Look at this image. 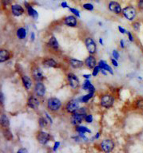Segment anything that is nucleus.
Here are the masks:
<instances>
[{
	"mask_svg": "<svg viewBox=\"0 0 143 153\" xmlns=\"http://www.w3.org/2000/svg\"><path fill=\"white\" fill-rule=\"evenodd\" d=\"M112 56H113V57L114 58V59H116V60H118V59H119V57H120L118 51L117 50H113Z\"/></svg>",
	"mask_w": 143,
	"mask_h": 153,
	"instance_id": "obj_36",
	"label": "nucleus"
},
{
	"mask_svg": "<svg viewBox=\"0 0 143 153\" xmlns=\"http://www.w3.org/2000/svg\"><path fill=\"white\" fill-rule=\"evenodd\" d=\"M133 28L134 30L135 31H140V28H141V23L139 22H135V23H133Z\"/></svg>",
	"mask_w": 143,
	"mask_h": 153,
	"instance_id": "obj_32",
	"label": "nucleus"
},
{
	"mask_svg": "<svg viewBox=\"0 0 143 153\" xmlns=\"http://www.w3.org/2000/svg\"><path fill=\"white\" fill-rule=\"evenodd\" d=\"M91 76H92L91 74H86V73H84V74L82 75V76H83V77L85 78L86 80H89L90 78L91 77Z\"/></svg>",
	"mask_w": 143,
	"mask_h": 153,
	"instance_id": "obj_43",
	"label": "nucleus"
},
{
	"mask_svg": "<svg viewBox=\"0 0 143 153\" xmlns=\"http://www.w3.org/2000/svg\"><path fill=\"white\" fill-rule=\"evenodd\" d=\"M11 11L14 15L19 17V16L23 15L24 9L23 8V7H21L19 4H15V5H12Z\"/></svg>",
	"mask_w": 143,
	"mask_h": 153,
	"instance_id": "obj_15",
	"label": "nucleus"
},
{
	"mask_svg": "<svg viewBox=\"0 0 143 153\" xmlns=\"http://www.w3.org/2000/svg\"><path fill=\"white\" fill-rule=\"evenodd\" d=\"M47 108L51 112H58L62 108V102L56 97H50L47 100Z\"/></svg>",
	"mask_w": 143,
	"mask_h": 153,
	"instance_id": "obj_1",
	"label": "nucleus"
},
{
	"mask_svg": "<svg viewBox=\"0 0 143 153\" xmlns=\"http://www.w3.org/2000/svg\"><path fill=\"white\" fill-rule=\"evenodd\" d=\"M122 14L125 16V18L129 21H133L136 18L137 11L136 9L132 6H128L122 10Z\"/></svg>",
	"mask_w": 143,
	"mask_h": 153,
	"instance_id": "obj_3",
	"label": "nucleus"
},
{
	"mask_svg": "<svg viewBox=\"0 0 143 153\" xmlns=\"http://www.w3.org/2000/svg\"><path fill=\"white\" fill-rule=\"evenodd\" d=\"M76 131L79 133H83L85 134L86 132H88V133H91V131L88 128H86L85 126H79V125H77L76 127Z\"/></svg>",
	"mask_w": 143,
	"mask_h": 153,
	"instance_id": "obj_28",
	"label": "nucleus"
},
{
	"mask_svg": "<svg viewBox=\"0 0 143 153\" xmlns=\"http://www.w3.org/2000/svg\"><path fill=\"white\" fill-rule=\"evenodd\" d=\"M47 44H48V46H50L51 49H54V50H58V47H59V44H58V40H57V38H55L54 36L50 37Z\"/></svg>",
	"mask_w": 143,
	"mask_h": 153,
	"instance_id": "obj_24",
	"label": "nucleus"
},
{
	"mask_svg": "<svg viewBox=\"0 0 143 153\" xmlns=\"http://www.w3.org/2000/svg\"><path fill=\"white\" fill-rule=\"evenodd\" d=\"M11 57V54L7 50L5 49H2L0 50V61L1 62H5L7 60L10 59Z\"/></svg>",
	"mask_w": 143,
	"mask_h": 153,
	"instance_id": "obj_22",
	"label": "nucleus"
},
{
	"mask_svg": "<svg viewBox=\"0 0 143 153\" xmlns=\"http://www.w3.org/2000/svg\"><path fill=\"white\" fill-rule=\"evenodd\" d=\"M25 6H26V8H27L28 15L31 16V17H32L33 19H38V17H39L38 12L36 11L35 9L32 7L31 5H29V4L27 3H25Z\"/></svg>",
	"mask_w": 143,
	"mask_h": 153,
	"instance_id": "obj_21",
	"label": "nucleus"
},
{
	"mask_svg": "<svg viewBox=\"0 0 143 153\" xmlns=\"http://www.w3.org/2000/svg\"><path fill=\"white\" fill-rule=\"evenodd\" d=\"M31 73L36 81H43L44 79V74L42 69L38 65H34L31 69Z\"/></svg>",
	"mask_w": 143,
	"mask_h": 153,
	"instance_id": "obj_6",
	"label": "nucleus"
},
{
	"mask_svg": "<svg viewBox=\"0 0 143 153\" xmlns=\"http://www.w3.org/2000/svg\"><path fill=\"white\" fill-rule=\"evenodd\" d=\"M61 7L62 8H68L69 7V6H68V4L66 2H62V3H61Z\"/></svg>",
	"mask_w": 143,
	"mask_h": 153,
	"instance_id": "obj_46",
	"label": "nucleus"
},
{
	"mask_svg": "<svg viewBox=\"0 0 143 153\" xmlns=\"http://www.w3.org/2000/svg\"><path fill=\"white\" fill-rule=\"evenodd\" d=\"M1 124L5 128H7L10 125V120H9L7 115L2 114V116H1Z\"/></svg>",
	"mask_w": 143,
	"mask_h": 153,
	"instance_id": "obj_26",
	"label": "nucleus"
},
{
	"mask_svg": "<svg viewBox=\"0 0 143 153\" xmlns=\"http://www.w3.org/2000/svg\"><path fill=\"white\" fill-rule=\"evenodd\" d=\"M118 31H119L120 33H121V34H122V35H125V34H126V33H127L126 30L125 28H123V27H121V26H118Z\"/></svg>",
	"mask_w": 143,
	"mask_h": 153,
	"instance_id": "obj_38",
	"label": "nucleus"
},
{
	"mask_svg": "<svg viewBox=\"0 0 143 153\" xmlns=\"http://www.w3.org/2000/svg\"><path fill=\"white\" fill-rule=\"evenodd\" d=\"M98 66L100 67L101 69H105V70H106L107 72L110 73L111 75L114 74V71H113L112 68L110 66V65L107 64V62L104 60H100V61H98Z\"/></svg>",
	"mask_w": 143,
	"mask_h": 153,
	"instance_id": "obj_20",
	"label": "nucleus"
},
{
	"mask_svg": "<svg viewBox=\"0 0 143 153\" xmlns=\"http://www.w3.org/2000/svg\"><path fill=\"white\" fill-rule=\"evenodd\" d=\"M48 120L47 118H44V117H40L39 119V124L40 126L42 127V128H44V127L47 126V124H48Z\"/></svg>",
	"mask_w": 143,
	"mask_h": 153,
	"instance_id": "obj_30",
	"label": "nucleus"
},
{
	"mask_svg": "<svg viewBox=\"0 0 143 153\" xmlns=\"http://www.w3.org/2000/svg\"><path fill=\"white\" fill-rule=\"evenodd\" d=\"M43 64L44 66L46 67H49V68H55L58 66V63L56 61L53 59V58H45L43 61Z\"/></svg>",
	"mask_w": 143,
	"mask_h": 153,
	"instance_id": "obj_18",
	"label": "nucleus"
},
{
	"mask_svg": "<svg viewBox=\"0 0 143 153\" xmlns=\"http://www.w3.org/2000/svg\"><path fill=\"white\" fill-rule=\"evenodd\" d=\"M101 73H102L104 76H107V71L105 70V69H101Z\"/></svg>",
	"mask_w": 143,
	"mask_h": 153,
	"instance_id": "obj_49",
	"label": "nucleus"
},
{
	"mask_svg": "<svg viewBox=\"0 0 143 153\" xmlns=\"http://www.w3.org/2000/svg\"><path fill=\"white\" fill-rule=\"evenodd\" d=\"M101 72V68L98 65H96L93 69V72H92V76H98V74Z\"/></svg>",
	"mask_w": 143,
	"mask_h": 153,
	"instance_id": "obj_31",
	"label": "nucleus"
},
{
	"mask_svg": "<svg viewBox=\"0 0 143 153\" xmlns=\"http://www.w3.org/2000/svg\"><path fill=\"white\" fill-rule=\"evenodd\" d=\"M12 0H2V3L3 4V6L7 7V6H9L10 4L11 3Z\"/></svg>",
	"mask_w": 143,
	"mask_h": 153,
	"instance_id": "obj_39",
	"label": "nucleus"
},
{
	"mask_svg": "<svg viewBox=\"0 0 143 153\" xmlns=\"http://www.w3.org/2000/svg\"><path fill=\"white\" fill-rule=\"evenodd\" d=\"M86 114H82L79 112L76 111L75 112H74L72 116H71V118H70V121H71V124H74V125H78L80 124L83 120L85 119V116Z\"/></svg>",
	"mask_w": 143,
	"mask_h": 153,
	"instance_id": "obj_8",
	"label": "nucleus"
},
{
	"mask_svg": "<svg viewBox=\"0 0 143 153\" xmlns=\"http://www.w3.org/2000/svg\"><path fill=\"white\" fill-rule=\"evenodd\" d=\"M138 7L139 9L143 10V0H138Z\"/></svg>",
	"mask_w": 143,
	"mask_h": 153,
	"instance_id": "obj_41",
	"label": "nucleus"
},
{
	"mask_svg": "<svg viewBox=\"0 0 143 153\" xmlns=\"http://www.w3.org/2000/svg\"><path fill=\"white\" fill-rule=\"evenodd\" d=\"M93 116L91 114H86L85 116V121L87 123H92L93 122Z\"/></svg>",
	"mask_w": 143,
	"mask_h": 153,
	"instance_id": "obj_33",
	"label": "nucleus"
},
{
	"mask_svg": "<svg viewBox=\"0 0 143 153\" xmlns=\"http://www.w3.org/2000/svg\"><path fill=\"white\" fill-rule=\"evenodd\" d=\"M82 89L86 90V91H88V92H95V87L91 84L90 80H86L84 81V83L82 84Z\"/></svg>",
	"mask_w": 143,
	"mask_h": 153,
	"instance_id": "obj_19",
	"label": "nucleus"
},
{
	"mask_svg": "<svg viewBox=\"0 0 143 153\" xmlns=\"http://www.w3.org/2000/svg\"><path fill=\"white\" fill-rule=\"evenodd\" d=\"M35 92L38 97H43L46 93V87L42 81H37L35 86Z\"/></svg>",
	"mask_w": 143,
	"mask_h": 153,
	"instance_id": "obj_11",
	"label": "nucleus"
},
{
	"mask_svg": "<svg viewBox=\"0 0 143 153\" xmlns=\"http://www.w3.org/2000/svg\"><path fill=\"white\" fill-rule=\"evenodd\" d=\"M100 147L101 149L104 152L110 153L112 152L114 148V143L111 140L106 139V140H104L101 142Z\"/></svg>",
	"mask_w": 143,
	"mask_h": 153,
	"instance_id": "obj_5",
	"label": "nucleus"
},
{
	"mask_svg": "<svg viewBox=\"0 0 143 153\" xmlns=\"http://www.w3.org/2000/svg\"><path fill=\"white\" fill-rule=\"evenodd\" d=\"M85 65L90 69H93L97 65L96 59L94 57L92 54H90V56L86 58L85 60Z\"/></svg>",
	"mask_w": 143,
	"mask_h": 153,
	"instance_id": "obj_13",
	"label": "nucleus"
},
{
	"mask_svg": "<svg viewBox=\"0 0 143 153\" xmlns=\"http://www.w3.org/2000/svg\"><path fill=\"white\" fill-rule=\"evenodd\" d=\"M37 139L38 141L41 144H46L47 142L50 140V134L47 133L46 132H39L37 136Z\"/></svg>",
	"mask_w": 143,
	"mask_h": 153,
	"instance_id": "obj_12",
	"label": "nucleus"
},
{
	"mask_svg": "<svg viewBox=\"0 0 143 153\" xmlns=\"http://www.w3.org/2000/svg\"><path fill=\"white\" fill-rule=\"evenodd\" d=\"M83 7H84V9L90 11H92L94 10V6L90 3H85L83 5Z\"/></svg>",
	"mask_w": 143,
	"mask_h": 153,
	"instance_id": "obj_34",
	"label": "nucleus"
},
{
	"mask_svg": "<svg viewBox=\"0 0 143 153\" xmlns=\"http://www.w3.org/2000/svg\"><path fill=\"white\" fill-rule=\"evenodd\" d=\"M38 96L31 95L27 100V105L32 109H37L40 105V101L39 98L37 97Z\"/></svg>",
	"mask_w": 143,
	"mask_h": 153,
	"instance_id": "obj_10",
	"label": "nucleus"
},
{
	"mask_svg": "<svg viewBox=\"0 0 143 153\" xmlns=\"http://www.w3.org/2000/svg\"><path fill=\"white\" fill-rule=\"evenodd\" d=\"M17 153H28V152H27V150L26 149V148H20L18 152H17Z\"/></svg>",
	"mask_w": 143,
	"mask_h": 153,
	"instance_id": "obj_44",
	"label": "nucleus"
},
{
	"mask_svg": "<svg viewBox=\"0 0 143 153\" xmlns=\"http://www.w3.org/2000/svg\"><path fill=\"white\" fill-rule=\"evenodd\" d=\"M111 63H112L113 65H114V66H116V67H118V60H116V59H114V58H111Z\"/></svg>",
	"mask_w": 143,
	"mask_h": 153,
	"instance_id": "obj_42",
	"label": "nucleus"
},
{
	"mask_svg": "<svg viewBox=\"0 0 143 153\" xmlns=\"http://www.w3.org/2000/svg\"><path fill=\"white\" fill-rule=\"evenodd\" d=\"M98 42H99V43H100L102 46H103V41H102V38H99V40H98Z\"/></svg>",
	"mask_w": 143,
	"mask_h": 153,
	"instance_id": "obj_51",
	"label": "nucleus"
},
{
	"mask_svg": "<svg viewBox=\"0 0 143 153\" xmlns=\"http://www.w3.org/2000/svg\"><path fill=\"white\" fill-rule=\"evenodd\" d=\"M135 107L137 109L143 111V97H140L136 100Z\"/></svg>",
	"mask_w": 143,
	"mask_h": 153,
	"instance_id": "obj_29",
	"label": "nucleus"
},
{
	"mask_svg": "<svg viewBox=\"0 0 143 153\" xmlns=\"http://www.w3.org/2000/svg\"><path fill=\"white\" fill-rule=\"evenodd\" d=\"M45 116H46V118L49 120V122L52 124V123H53V120H52V119H51V117L50 116V115L48 114V113H45Z\"/></svg>",
	"mask_w": 143,
	"mask_h": 153,
	"instance_id": "obj_45",
	"label": "nucleus"
},
{
	"mask_svg": "<svg viewBox=\"0 0 143 153\" xmlns=\"http://www.w3.org/2000/svg\"><path fill=\"white\" fill-rule=\"evenodd\" d=\"M59 145H60V142L57 141V142H55V143H54V148H53V150H54V152H55V151H56V150L58 149V147H59Z\"/></svg>",
	"mask_w": 143,
	"mask_h": 153,
	"instance_id": "obj_40",
	"label": "nucleus"
},
{
	"mask_svg": "<svg viewBox=\"0 0 143 153\" xmlns=\"http://www.w3.org/2000/svg\"><path fill=\"white\" fill-rule=\"evenodd\" d=\"M22 81L24 87L26 89H30L32 86V80H31V77L27 75H23L22 76Z\"/></svg>",
	"mask_w": 143,
	"mask_h": 153,
	"instance_id": "obj_23",
	"label": "nucleus"
},
{
	"mask_svg": "<svg viewBox=\"0 0 143 153\" xmlns=\"http://www.w3.org/2000/svg\"><path fill=\"white\" fill-rule=\"evenodd\" d=\"M120 46H121V48H125V42H124V40H120Z\"/></svg>",
	"mask_w": 143,
	"mask_h": 153,
	"instance_id": "obj_48",
	"label": "nucleus"
},
{
	"mask_svg": "<svg viewBox=\"0 0 143 153\" xmlns=\"http://www.w3.org/2000/svg\"><path fill=\"white\" fill-rule=\"evenodd\" d=\"M108 7L110 11L114 12L115 14H120L121 12L122 11V9L121 7L120 4L117 2H114V1H112L109 3Z\"/></svg>",
	"mask_w": 143,
	"mask_h": 153,
	"instance_id": "obj_14",
	"label": "nucleus"
},
{
	"mask_svg": "<svg viewBox=\"0 0 143 153\" xmlns=\"http://www.w3.org/2000/svg\"><path fill=\"white\" fill-rule=\"evenodd\" d=\"M79 102L80 101L78 100V99H72L69 100L66 105V111L71 114L78 111L79 109Z\"/></svg>",
	"mask_w": 143,
	"mask_h": 153,
	"instance_id": "obj_4",
	"label": "nucleus"
},
{
	"mask_svg": "<svg viewBox=\"0 0 143 153\" xmlns=\"http://www.w3.org/2000/svg\"><path fill=\"white\" fill-rule=\"evenodd\" d=\"M64 23H65V25L68 26V27H75L77 26L78 22L77 19H76V18H75L74 16L70 15L67 16L66 18H65V19H64Z\"/></svg>",
	"mask_w": 143,
	"mask_h": 153,
	"instance_id": "obj_16",
	"label": "nucleus"
},
{
	"mask_svg": "<svg viewBox=\"0 0 143 153\" xmlns=\"http://www.w3.org/2000/svg\"><path fill=\"white\" fill-rule=\"evenodd\" d=\"M85 45L90 54H92V55H93V54L96 53L97 46L96 43H95V42H94V40L93 38H90V37H88V38H86Z\"/></svg>",
	"mask_w": 143,
	"mask_h": 153,
	"instance_id": "obj_7",
	"label": "nucleus"
},
{
	"mask_svg": "<svg viewBox=\"0 0 143 153\" xmlns=\"http://www.w3.org/2000/svg\"><path fill=\"white\" fill-rule=\"evenodd\" d=\"M94 95V92H88V94L79 97V98H78V100H79L81 103H87L93 97Z\"/></svg>",
	"mask_w": 143,
	"mask_h": 153,
	"instance_id": "obj_25",
	"label": "nucleus"
},
{
	"mask_svg": "<svg viewBox=\"0 0 143 153\" xmlns=\"http://www.w3.org/2000/svg\"><path fill=\"white\" fill-rule=\"evenodd\" d=\"M35 33H34V32H31V42H34V41H35Z\"/></svg>",
	"mask_w": 143,
	"mask_h": 153,
	"instance_id": "obj_47",
	"label": "nucleus"
},
{
	"mask_svg": "<svg viewBox=\"0 0 143 153\" xmlns=\"http://www.w3.org/2000/svg\"><path fill=\"white\" fill-rule=\"evenodd\" d=\"M0 98H1V102L2 103H3L4 101V96L3 93H1V96H0Z\"/></svg>",
	"mask_w": 143,
	"mask_h": 153,
	"instance_id": "obj_50",
	"label": "nucleus"
},
{
	"mask_svg": "<svg viewBox=\"0 0 143 153\" xmlns=\"http://www.w3.org/2000/svg\"><path fill=\"white\" fill-rule=\"evenodd\" d=\"M16 35H17V37L19 39H24L27 36V31L25 30V28L20 27V28L18 29V31L16 32Z\"/></svg>",
	"mask_w": 143,
	"mask_h": 153,
	"instance_id": "obj_27",
	"label": "nucleus"
},
{
	"mask_svg": "<svg viewBox=\"0 0 143 153\" xmlns=\"http://www.w3.org/2000/svg\"><path fill=\"white\" fill-rule=\"evenodd\" d=\"M67 80L69 82L70 87L74 89H76L79 86V79L78 78V76L74 73H68L67 74Z\"/></svg>",
	"mask_w": 143,
	"mask_h": 153,
	"instance_id": "obj_9",
	"label": "nucleus"
},
{
	"mask_svg": "<svg viewBox=\"0 0 143 153\" xmlns=\"http://www.w3.org/2000/svg\"><path fill=\"white\" fill-rule=\"evenodd\" d=\"M98 137H99V133H97V135L95 136V138H96V139H98Z\"/></svg>",
	"mask_w": 143,
	"mask_h": 153,
	"instance_id": "obj_52",
	"label": "nucleus"
},
{
	"mask_svg": "<svg viewBox=\"0 0 143 153\" xmlns=\"http://www.w3.org/2000/svg\"><path fill=\"white\" fill-rule=\"evenodd\" d=\"M114 100L115 99L111 94H104L101 96V105L105 108H110L114 105Z\"/></svg>",
	"mask_w": 143,
	"mask_h": 153,
	"instance_id": "obj_2",
	"label": "nucleus"
},
{
	"mask_svg": "<svg viewBox=\"0 0 143 153\" xmlns=\"http://www.w3.org/2000/svg\"><path fill=\"white\" fill-rule=\"evenodd\" d=\"M69 64L74 69H80L84 65V62L80 60L75 59V58H70Z\"/></svg>",
	"mask_w": 143,
	"mask_h": 153,
	"instance_id": "obj_17",
	"label": "nucleus"
},
{
	"mask_svg": "<svg viewBox=\"0 0 143 153\" xmlns=\"http://www.w3.org/2000/svg\"><path fill=\"white\" fill-rule=\"evenodd\" d=\"M69 9H70V11L71 13H73L74 15L77 16L78 18L80 17V13H79V11H78L77 9H74V8H69Z\"/></svg>",
	"mask_w": 143,
	"mask_h": 153,
	"instance_id": "obj_35",
	"label": "nucleus"
},
{
	"mask_svg": "<svg viewBox=\"0 0 143 153\" xmlns=\"http://www.w3.org/2000/svg\"><path fill=\"white\" fill-rule=\"evenodd\" d=\"M127 36H128V38H129V40L131 42H134V36H133V35H132L131 32H130V31H127Z\"/></svg>",
	"mask_w": 143,
	"mask_h": 153,
	"instance_id": "obj_37",
	"label": "nucleus"
}]
</instances>
